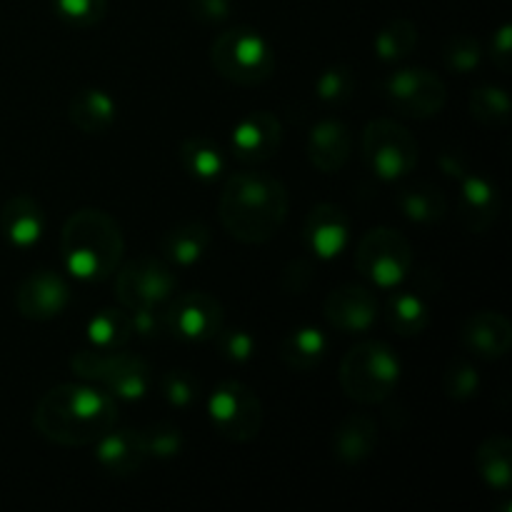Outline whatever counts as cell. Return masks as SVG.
I'll return each mask as SVG.
<instances>
[{"label": "cell", "instance_id": "1", "mask_svg": "<svg viewBox=\"0 0 512 512\" xmlns=\"http://www.w3.org/2000/svg\"><path fill=\"white\" fill-rule=\"evenodd\" d=\"M33 425L50 443L85 448L118 425V403L93 385H58L38 400Z\"/></svg>", "mask_w": 512, "mask_h": 512}, {"label": "cell", "instance_id": "2", "mask_svg": "<svg viewBox=\"0 0 512 512\" xmlns=\"http://www.w3.org/2000/svg\"><path fill=\"white\" fill-rule=\"evenodd\" d=\"M218 215L230 238L245 245L268 243L288 218V193L273 175L243 170L225 180Z\"/></svg>", "mask_w": 512, "mask_h": 512}, {"label": "cell", "instance_id": "3", "mask_svg": "<svg viewBox=\"0 0 512 512\" xmlns=\"http://www.w3.org/2000/svg\"><path fill=\"white\" fill-rule=\"evenodd\" d=\"M125 238L118 220L100 208L75 210L60 233V255L73 278L85 283L108 280L120 268Z\"/></svg>", "mask_w": 512, "mask_h": 512}, {"label": "cell", "instance_id": "4", "mask_svg": "<svg viewBox=\"0 0 512 512\" xmlns=\"http://www.w3.org/2000/svg\"><path fill=\"white\" fill-rule=\"evenodd\" d=\"M400 373L403 368L395 350L380 340H368L345 353L340 363V388L355 403H383L398 388Z\"/></svg>", "mask_w": 512, "mask_h": 512}, {"label": "cell", "instance_id": "5", "mask_svg": "<svg viewBox=\"0 0 512 512\" xmlns=\"http://www.w3.org/2000/svg\"><path fill=\"white\" fill-rule=\"evenodd\" d=\"M210 63L220 78L243 88L265 83L275 73L273 45L258 30L245 25L218 33L210 45Z\"/></svg>", "mask_w": 512, "mask_h": 512}, {"label": "cell", "instance_id": "6", "mask_svg": "<svg viewBox=\"0 0 512 512\" xmlns=\"http://www.w3.org/2000/svg\"><path fill=\"white\" fill-rule=\"evenodd\" d=\"M70 370L80 380L100 383L113 398L143 400L153 385V368L138 355L120 350L83 348L70 358Z\"/></svg>", "mask_w": 512, "mask_h": 512}, {"label": "cell", "instance_id": "7", "mask_svg": "<svg viewBox=\"0 0 512 512\" xmlns=\"http://www.w3.org/2000/svg\"><path fill=\"white\" fill-rule=\"evenodd\" d=\"M355 268L378 288H398L413 270V245L400 230L373 228L355 248Z\"/></svg>", "mask_w": 512, "mask_h": 512}, {"label": "cell", "instance_id": "8", "mask_svg": "<svg viewBox=\"0 0 512 512\" xmlns=\"http://www.w3.org/2000/svg\"><path fill=\"white\" fill-rule=\"evenodd\" d=\"M363 158L378 178L400 180L418 165V143L398 120L378 118L365 125Z\"/></svg>", "mask_w": 512, "mask_h": 512}, {"label": "cell", "instance_id": "9", "mask_svg": "<svg viewBox=\"0 0 512 512\" xmlns=\"http://www.w3.org/2000/svg\"><path fill=\"white\" fill-rule=\"evenodd\" d=\"M208 415L220 438L250 443L263 428V405L255 390L238 380H223L208 398Z\"/></svg>", "mask_w": 512, "mask_h": 512}, {"label": "cell", "instance_id": "10", "mask_svg": "<svg viewBox=\"0 0 512 512\" xmlns=\"http://www.w3.org/2000/svg\"><path fill=\"white\" fill-rule=\"evenodd\" d=\"M175 288H178V278L170 263L153 255H140L115 270V293L125 310L160 308L173 298Z\"/></svg>", "mask_w": 512, "mask_h": 512}, {"label": "cell", "instance_id": "11", "mask_svg": "<svg viewBox=\"0 0 512 512\" xmlns=\"http://www.w3.org/2000/svg\"><path fill=\"white\" fill-rule=\"evenodd\" d=\"M385 98L405 118L425 120L435 118L445 108L448 90L435 73L425 68H403L395 70L385 80Z\"/></svg>", "mask_w": 512, "mask_h": 512}, {"label": "cell", "instance_id": "12", "mask_svg": "<svg viewBox=\"0 0 512 512\" xmlns=\"http://www.w3.org/2000/svg\"><path fill=\"white\" fill-rule=\"evenodd\" d=\"M223 305L218 298L193 290L183 293L178 298H170L168 310H165V330L185 343H205L218 335L223 328Z\"/></svg>", "mask_w": 512, "mask_h": 512}, {"label": "cell", "instance_id": "13", "mask_svg": "<svg viewBox=\"0 0 512 512\" xmlns=\"http://www.w3.org/2000/svg\"><path fill=\"white\" fill-rule=\"evenodd\" d=\"M325 320L333 325L335 330L348 335H363L378 323V298L373 290L358 283H345L330 290L325 298Z\"/></svg>", "mask_w": 512, "mask_h": 512}, {"label": "cell", "instance_id": "14", "mask_svg": "<svg viewBox=\"0 0 512 512\" xmlns=\"http://www.w3.org/2000/svg\"><path fill=\"white\" fill-rule=\"evenodd\" d=\"M70 305V288L53 270H38L20 283L15 308L28 320H53Z\"/></svg>", "mask_w": 512, "mask_h": 512}, {"label": "cell", "instance_id": "15", "mask_svg": "<svg viewBox=\"0 0 512 512\" xmlns=\"http://www.w3.org/2000/svg\"><path fill=\"white\" fill-rule=\"evenodd\" d=\"M283 143V125L268 110H255L248 113L230 135V148L233 155L243 163H265L278 153Z\"/></svg>", "mask_w": 512, "mask_h": 512}, {"label": "cell", "instance_id": "16", "mask_svg": "<svg viewBox=\"0 0 512 512\" xmlns=\"http://www.w3.org/2000/svg\"><path fill=\"white\" fill-rule=\"evenodd\" d=\"M303 238L310 253L320 260H333L348 250L350 218L340 205L318 203L308 213L303 225Z\"/></svg>", "mask_w": 512, "mask_h": 512}, {"label": "cell", "instance_id": "17", "mask_svg": "<svg viewBox=\"0 0 512 512\" xmlns=\"http://www.w3.org/2000/svg\"><path fill=\"white\" fill-rule=\"evenodd\" d=\"M465 350L480 360H500L512 345V325L503 313L495 310H480L470 315L468 323L460 333Z\"/></svg>", "mask_w": 512, "mask_h": 512}, {"label": "cell", "instance_id": "18", "mask_svg": "<svg viewBox=\"0 0 512 512\" xmlns=\"http://www.w3.org/2000/svg\"><path fill=\"white\" fill-rule=\"evenodd\" d=\"M93 445L100 468L105 473L115 475V478H130L148 460V453H145L143 445V433L140 430L113 428L103 438L95 440Z\"/></svg>", "mask_w": 512, "mask_h": 512}, {"label": "cell", "instance_id": "19", "mask_svg": "<svg viewBox=\"0 0 512 512\" xmlns=\"http://www.w3.org/2000/svg\"><path fill=\"white\" fill-rule=\"evenodd\" d=\"M308 160L320 173H340L350 160L353 140H350L348 125L335 118H325L315 123L308 133Z\"/></svg>", "mask_w": 512, "mask_h": 512}, {"label": "cell", "instance_id": "20", "mask_svg": "<svg viewBox=\"0 0 512 512\" xmlns=\"http://www.w3.org/2000/svg\"><path fill=\"white\" fill-rule=\"evenodd\" d=\"M458 200V218L470 233H485L500 213V193L483 175L465 173Z\"/></svg>", "mask_w": 512, "mask_h": 512}, {"label": "cell", "instance_id": "21", "mask_svg": "<svg viewBox=\"0 0 512 512\" xmlns=\"http://www.w3.org/2000/svg\"><path fill=\"white\" fill-rule=\"evenodd\" d=\"M0 230L13 248H33L45 233V213L30 195H13L0 210Z\"/></svg>", "mask_w": 512, "mask_h": 512}, {"label": "cell", "instance_id": "22", "mask_svg": "<svg viewBox=\"0 0 512 512\" xmlns=\"http://www.w3.org/2000/svg\"><path fill=\"white\" fill-rule=\"evenodd\" d=\"M378 425L370 415L350 413L333 433V455L345 465H358L375 453Z\"/></svg>", "mask_w": 512, "mask_h": 512}, {"label": "cell", "instance_id": "23", "mask_svg": "<svg viewBox=\"0 0 512 512\" xmlns=\"http://www.w3.org/2000/svg\"><path fill=\"white\" fill-rule=\"evenodd\" d=\"M210 243H213V235H210L208 225L200 223V220H188V223L175 225L163 235L160 250L170 265L188 268V265H195L205 258Z\"/></svg>", "mask_w": 512, "mask_h": 512}, {"label": "cell", "instance_id": "24", "mask_svg": "<svg viewBox=\"0 0 512 512\" xmlns=\"http://www.w3.org/2000/svg\"><path fill=\"white\" fill-rule=\"evenodd\" d=\"M328 335L313 325H303V328L290 330L280 343V360L285 368L298 370V373H308V370L318 368L323 358L328 355Z\"/></svg>", "mask_w": 512, "mask_h": 512}, {"label": "cell", "instance_id": "25", "mask_svg": "<svg viewBox=\"0 0 512 512\" xmlns=\"http://www.w3.org/2000/svg\"><path fill=\"white\" fill-rule=\"evenodd\" d=\"M115 115V100L105 90L85 88L70 100V123L88 135H100L113 128Z\"/></svg>", "mask_w": 512, "mask_h": 512}, {"label": "cell", "instance_id": "26", "mask_svg": "<svg viewBox=\"0 0 512 512\" xmlns=\"http://www.w3.org/2000/svg\"><path fill=\"white\" fill-rule=\"evenodd\" d=\"M400 213L408 220L418 225H433L445 218L448 210V200H445L443 190L438 185L428 183V180H418V183L408 185L398 198Z\"/></svg>", "mask_w": 512, "mask_h": 512}, {"label": "cell", "instance_id": "27", "mask_svg": "<svg viewBox=\"0 0 512 512\" xmlns=\"http://www.w3.org/2000/svg\"><path fill=\"white\" fill-rule=\"evenodd\" d=\"M475 465L490 490L505 493L512 483V443L505 435H493L478 448Z\"/></svg>", "mask_w": 512, "mask_h": 512}, {"label": "cell", "instance_id": "28", "mask_svg": "<svg viewBox=\"0 0 512 512\" xmlns=\"http://www.w3.org/2000/svg\"><path fill=\"white\" fill-rule=\"evenodd\" d=\"M180 163L188 170L193 178L198 180H218L228 168V158H225L223 148L215 140L195 135V138L183 140L180 145Z\"/></svg>", "mask_w": 512, "mask_h": 512}, {"label": "cell", "instance_id": "29", "mask_svg": "<svg viewBox=\"0 0 512 512\" xmlns=\"http://www.w3.org/2000/svg\"><path fill=\"white\" fill-rule=\"evenodd\" d=\"M85 335H88V343L93 348L120 350L133 338V320L125 310L105 308L88 320Z\"/></svg>", "mask_w": 512, "mask_h": 512}, {"label": "cell", "instance_id": "30", "mask_svg": "<svg viewBox=\"0 0 512 512\" xmlns=\"http://www.w3.org/2000/svg\"><path fill=\"white\" fill-rule=\"evenodd\" d=\"M388 323L403 338L420 335L430 323V308L418 293L400 290L393 293L388 300Z\"/></svg>", "mask_w": 512, "mask_h": 512}, {"label": "cell", "instance_id": "31", "mask_svg": "<svg viewBox=\"0 0 512 512\" xmlns=\"http://www.w3.org/2000/svg\"><path fill=\"white\" fill-rule=\"evenodd\" d=\"M415 45H418V28L413 20L395 18L375 38V53L383 63H398L413 53Z\"/></svg>", "mask_w": 512, "mask_h": 512}, {"label": "cell", "instance_id": "32", "mask_svg": "<svg viewBox=\"0 0 512 512\" xmlns=\"http://www.w3.org/2000/svg\"><path fill=\"white\" fill-rule=\"evenodd\" d=\"M470 113L483 125H505L510 120V98L498 85H483L470 95Z\"/></svg>", "mask_w": 512, "mask_h": 512}, {"label": "cell", "instance_id": "33", "mask_svg": "<svg viewBox=\"0 0 512 512\" xmlns=\"http://www.w3.org/2000/svg\"><path fill=\"white\" fill-rule=\"evenodd\" d=\"M443 390L453 400H470L480 390V373L468 360H453L443 373Z\"/></svg>", "mask_w": 512, "mask_h": 512}, {"label": "cell", "instance_id": "34", "mask_svg": "<svg viewBox=\"0 0 512 512\" xmlns=\"http://www.w3.org/2000/svg\"><path fill=\"white\" fill-rule=\"evenodd\" d=\"M53 10L60 20L75 28H93L105 18L108 0H53Z\"/></svg>", "mask_w": 512, "mask_h": 512}, {"label": "cell", "instance_id": "35", "mask_svg": "<svg viewBox=\"0 0 512 512\" xmlns=\"http://www.w3.org/2000/svg\"><path fill=\"white\" fill-rule=\"evenodd\" d=\"M140 433H143V445L148 458L170 460L178 458L180 450H183V433L170 423L150 425L148 430H140Z\"/></svg>", "mask_w": 512, "mask_h": 512}, {"label": "cell", "instance_id": "36", "mask_svg": "<svg viewBox=\"0 0 512 512\" xmlns=\"http://www.w3.org/2000/svg\"><path fill=\"white\" fill-rule=\"evenodd\" d=\"M315 90L323 103H343L355 93V70L348 65H333L320 73Z\"/></svg>", "mask_w": 512, "mask_h": 512}, {"label": "cell", "instance_id": "37", "mask_svg": "<svg viewBox=\"0 0 512 512\" xmlns=\"http://www.w3.org/2000/svg\"><path fill=\"white\" fill-rule=\"evenodd\" d=\"M160 393L173 408H190L200 395V383L188 370H170L160 380Z\"/></svg>", "mask_w": 512, "mask_h": 512}, {"label": "cell", "instance_id": "38", "mask_svg": "<svg viewBox=\"0 0 512 512\" xmlns=\"http://www.w3.org/2000/svg\"><path fill=\"white\" fill-rule=\"evenodd\" d=\"M443 58H445V65H448L453 73L468 75L473 73V70H478L480 60H483V48H480L478 40L460 35V38H453L448 45H445Z\"/></svg>", "mask_w": 512, "mask_h": 512}, {"label": "cell", "instance_id": "39", "mask_svg": "<svg viewBox=\"0 0 512 512\" xmlns=\"http://www.w3.org/2000/svg\"><path fill=\"white\" fill-rule=\"evenodd\" d=\"M218 350L225 360L230 363H248L255 355V338L245 328H220L218 335Z\"/></svg>", "mask_w": 512, "mask_h": 512}, {"label": "cell", "instance_id": "40", "mask_svg": "<svg viewBox=\"0 0 512 512\" xmlns=\"http://www.w3.org/2000/svg\"><path fill=\"white\" fill-rule=\"evenodd\" d=\"M233 0H190V15L200 25H218L230 18Z\"/></svg>", "mask_w": 512, "mask_h": 512}, {"label": "cell", "instance_id": "41", "mask_svg": "<svg viewBox=\"0 0 512 512\" xmlns=\"http://www.w3.org/2000/svg\"><path fill=\"white\" fill-rule=\"evenodd\" d=\"M133 320V335L138 338H160L165 333V313L160 308L130 310Z\"/></svg>", "mask_w": 512, "mask_h": 512}, {"label": "cell", "instance_id": "42", "mask_svg": "<svg viewBox=\"0 0 512 512\" xmlns=\"http://www.w3.org/2000/svg\"><path fill=\"white\" fill-rule=\"evenodd\" d=\"M490 55H493V63L498 65L503 73L510 68V60H512V28L510 25H503V28L493 35V40H490Z\"/></svg>", "mask_w": 512, "mask_h": 512}]
</instances>
